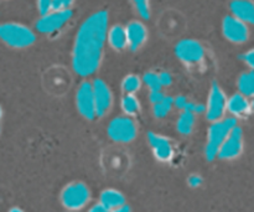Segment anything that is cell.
I'll return each mask as SVG.
<instances>
[{
    "instance_id": "cell-1",
    "label": "cell",
    "mask_w": 254,
    "mask_h": 212,
    "mask_svg": "<svg viewBox=\"0 0 254 212\" xmlns=\"http://www.w3.org/2000/svg\"><path fill=\"white\" fill-rule=\"evenodd\" d=\"M108 12L99 10L79 26L72 49V67L78 76L88 77L98 70L108 37Z\"/></svg>"
},
{
    "instance_id": "cell-2",
    "label": "cell",
    "mask_w": 254,
    "mask_h": 212,
    "mask_svg": "<svg viewBox=\"0 0 254 212\" xmlns=\"http://www.w3.org/2000/svg\"><path fill=\"white\" fill-rule=\"evenodd\" d=\"M236 126H237V118L232 116L225 117L220 121L211 122L205 146V156L207 160L212 161L217 158L221 146Z\"/></svg>"
},
{
    "instance_id": "cell-3",
    "label": "cell",
    "mask_w": 254,
    "mask_h": 212,
    "mask_svg": "<svg viewBox=\"0 0 254 212\" xmlns=\"http://www.w3.org/2000/svg\"><path fill=\"white\" fill-rule=\"evenodd\" d=\"M0 40L12 49H25L31 46L36 40L34 31L20 22L0 24Z\"/></svg>"
},
{
    "instance_id": "cell-4",
    "label": "cell",
    "mask_w": 254,
    "mask_h": 212,
    "mask_svg": "<svg viewBox=\"0 0 254 212\" xmlns=\"http://www.w3.org/2000/svg\"><path fill=\"white\" fill-rule=\"evenodd\" d=\"M62 206L67 210L78 211L86 208L91 200V191L89 188L82 181H73L67 184L60 195Z\"/></svg>"
},
{
    "instance_id": "cell-5",
    "label": "cell",
    "mask_w": 254,
    "mask_h": 212,
    "mask_svg": "<svg viewBox=\"0 0 254 212\" xmlns=\"http://www.w3.org/2000/svg\"><path fill=\"white\" fill-rule=\"evenodd\" d=\"M109 138L117 143H130L136 138L138 127L130 116L116 117L107 128Z\"/></svg>"
},
{
    "instance_id": "cell-6",
    "label": "cell",
    "mask_w": 254,
    "mask_h": 212,
    "mask_svg": "<svg viewBox=\"0 0 254 212\" xmlns=\"http://www.w3.org/2000/svg\"><path fill=\"white\" fill-rule=\"evenodd\" d=\"M205 49L201 42L193 39L181 40L175 47L176 57L186 66H197L202 64L205 60Z\"/></svg>"
},
{
    "instance_id": "cell-7",
    "label": "cell",
    "mask_w": 254,
    "mask_h": 212,
    "mask_svg": "<svg viewBox=\"0 0 254 212\" xmlns=\"http://www.w3.org/2000/svg\"><path fill=\"white\" fill-rule=\"evenodd\" d=\"M72 10H51L40 16L36 21V30L41 34L50 35L60 31L72 19Z\"/></svg>"
},
{
    "instance_id": "cell-8",
    "label": "cell",
    "mask_w": 254,
    "mask_h": 212,
    "mask_svg": "<svg viewBox=\"0 0 254 212\" xmlns=\"http://www.w3.org/2000/svg\"><path fill=\"white\" fill-rule=\"evenodd\" d=\"M227 96L220 84L216 82L212 83L207 97V103H206V118L210 122L225 118V114L227 112Z\"/></svg>"
},
{
    "instance_id": "cell-9",
    "label": "cell",
    "mask_w": 254,
    "mask_h": 212,
    "mask_svg": "<svg viewBox=\"0 0 254 212\" xmlns=\"http://www.w3.org/2000/svg\"><path fill=\"white\" fill-rule=\"evenodd\" d=\"M76 107L79 114L86 119H94L97 117L92 82H82L78 87L76 92Z\"/></svg>"
},
{
    "instance_id": "cell-10",
    "label": "cell",
    "mask_w": 254,
    "mask_h": 212,
    "mask_svg": "<svg viewBox=\"0 0 254 212\" xmlns=\"http://www.w3.org/2000/svg\"><path fill=\"white\" fill-rule=\"evenodd\" d=\"M222 34L228 41L233 42V44H243L250 39L248 24L237 19L233 15H227L223 17Z\"/></svg>"
},
{
    "instance_id": "cell-11",
    "label": "cell",
    "mask_w": 254,
    "mask_h": 212,
    "mask_svg": "<svg viewBox=\"0 0 254 212\" xmlns=\"http://www.w3.org/2000/svg\"><path fill=\"white\" fill-rule=\"evenodd\" d=\"M245 148V138H243V131L241 127L236 126L227 137L225 143L221 146L218 151L217 158L222 160H233L241 156Z\"/></svg>"
},
{
    "instance_id": "cell-12",
    "label": "cell",
    "mask_w": 254,
    "mask_h": 212,
    "mask_svg": "<svg viewBox=\"0 0 254 212\" xmlns=\"http://www.w3.org/2000/svg\"><path fill=\"white\" fill-rule=\"evenodd\" d=\"M94 93V102H96L97 117H103L108 113L113 104V94L108 84L101 78H97L92 82Z\"/></svg>"
},
{
    "instance_id": "cell-13",
    "label": "cell",
    "mask_w": 254,
    "mask_h": 212,
    "mask_svg": "<svg viewBox=\"0 0 254 212\" xmlns=\"http://www.w3.org/2000/svg\"><path fill=\"white\" fill-rule=\"evenodd\" d=\"M148 141L154 156L159 161H161V163H169L174 158L175 150H174L173 143L170 141V139H168L164 136H160V134L150 132L148 134Z\"/></svg>"
},
{
    "instance_id": "cell-14",
    "label": "cell",
    "mask_w": 254,
    "mask_h": 212,
    "mask_svg": "<svg viewBox=\"0 0 254 212\" xmlns=\"http://www.w3.org/2000/svg\"><path fill=\"white\" fill-rule=\"evenodd\" d=\"M126 30L129 49L136 51V50L144 46V44L148 40V27L145 26L144 22L134 20V21H130L127 25Z\"/></svg>"
},
{
    "instance_id": "cell-15",
    "label": "cell",
    "mask_w": 254,
    "mask_h": 212,
    "mask_svg": "<svg viewBox=\"0 0 254 212\" xmlns=\"http://www.w3.org/2000/svg\"><path fill=\"white\" fill-rule=\"evenodd\" d=\"M227 112L235 118H246L252 113V103L248 97L238 92L228 97Z\"/></svg>"
},
{
    "instance_id": "cell-16",
    "label": "cell",
    "mask_w": 254,
    "mask_h": 212,
    "mask_svg": "<svg viewBox=\"0 0 254 212\" xmlns=\"http://www.w3.org/2000/svg\"><path fill=\"white\" fill-rule=\"evenodd\" d=\"M99 201L106 206L108 211L126 212L130 210V208L127 205L126 196L116 189H106L102 191Z\"/></svg>"
},
{
    "instance_id": "cell-17",
    "label": "cell",
    "mask_w": 254,
    "mask_h": 212,
    "mask_svg": "<svg viewBox=\"0 0 254 212\" xmlns=\"http://www.w3.org/2000/svg\"><path fill=\"white\" fill-rule=\"evenodd\" d=\"M230 10L233 16L243 22L254 26V1L253 0H231Z\"/></svg>"
},
{
    "instance_id": "cell-18",
    "label": "cell",
    "mask_w": 254,
    "mask_h": 212,
    "mask_svg": "<svg viewBox=\"0 0 254 212\" xmlns=\"http://www.w3.org/2000/svg\"><path fill=\"white\" fill-rule=\"evenodd\" d=\"M107 42L116 51H123L128 47V37H127L126 26L116 24L109 27Z\"/></svg>"
},
{
    "instance_id": "cell-19",
    "label": "cell",
    "mask_w": 254,
    "mask_h": 212,
    "mask_svg": "<svg viewBox=\"0 0 254 212\" xmlns=\"http://www.w3.org/2000/svg\"><path fill=\"white\" fill-rule=\"evenodd\" d=\"M195 113L186 109V111H181L180 116H179L178 121H176V129L179 133L183 136H189L192 133L193 127H195Z\"/></svg>"
},
{
    "instance_id": "cell-20",
    "label": "cell",
    "mask_w": 254,
    "mask_h": 212,
    "mask_svg": "<svg viewBox=\"0 0 254 212\" xmlns=\"http://www.w3.org/2000/svg\"><path fill=\"white\" fill-rule=\"evenodd\" d=\"M238 92L245 94L248 98L254 97V70L243 72L237 79Z\"/></svg>"
},
{
    "instance_id": "cell-21",
    "label": "cell",
    "mask_w": 254,
    "mask_h": 212,
    "mask_svg": "<svg viewBox=\"0 0 254 212\" xmlns=\"http://www.w3.org/2000/svg\"><path fill=\"white\" fill-rule=\"evenodd\" d=\"M121 107H122V111L126 116H135L136 113H139L140 111V102L139 99L136 98L135 94H124L122 97V101H121Z\"/></svg>"
},
{
    "instance_id": "cell-22",
    "label": "cell",
    "mask_w": 254,
    "mask_h": 212,
    "mask_svg": "<svg viewBox=\"0 0 254 212\" xmlns=\"http://www.w3.org/2000/svg\"><path fill=\"white\" fill-rule=\"evenodd\" d=\"M141 83H143V79L140 77L133 73L128 74L122 81V91H123L124 94H135L140 89Z\"/></svg>"
},
{
    "instance_id": "cell-23",
    "label": "cell",
    "mask_w": 254,
    "mask_h": 212,
    "mask_svg": "<svg viewBox=\"0 0 254 212\" xmlns=\"http://www.w3.org/2000/svg\"><path fill=\"white\" fill-rule=\"evenodd\" d=\"M174 107V98L170 96H165L160 102L153 104L154 116L156 118H165Z\"/></svg>"
},
{
    "instance_id": "cell-24",
    "label": "cell",
    "mask_w": 254,
    "mask_h": 212,
    "mask_svg": "<svg viewBox=\"0 0 254 212\" xmlns=\"http://www.w3.org/2000/svg\"><path fill=\"white\" fill-rule=\"evenodd\" d=\"M143 83L149 88V91H163V84H161L159 73L155 72H146L143 76Z\"/></svg>"
},
{
    "instance_id": "cell-25",
    "label": "cell",
    "mask_w": 254,
    "mask_h": 212,
    "mask_svg": "<svg viewBox=\"0 0 254 212\" xmlns=\"http://www.w3.org/2000/svg\"><path fill=\"white\" fill-rule=\"evenodd\" d=\"M131 4L141 19L150 17V0H131Z\"/></svg>"
},
{
    "instance_id": "cell-26",
    "label": "cell",
    "mask_w": 254,
    "mask_h": 212,
    "mask_svg": "<svg viewBox=\"0 0 254 212\" xmlns=\"http://www.w3.org/2000/svg\"><path fill=\"white\" fill-rule=\"evenodd\" d=\"M36 6L40 15L47 14L51 10H54V0H37Z\"/></svg>"
},
{
    "instance_id": "cell-27",
    "label": "cell",
    "mask_w": 254,
    "mask_h": 212,
    "mask_svg": "<svg viewBox=\"0 0 254 212\" xmlns=\"http://www.w3.org/2000/svg\"><path fill=\"white\" fill-rule=\"evenodd\" d=\"M241 60L250 67L251 70H254V49L248 50L245 54H242L241 56Z\"/></svg>"
},
{
    "instance_id": "cell-28",
    "label": "cell",
    "mask_w": 254,
    "mask_h": 212,
    "mask_svg": "<svg viewBox=\"0 0 254 212\" xmlns=\"http://www.w3.org/2000/svg\"><path fill=\"white\" fill-rule=\"evenodd\" d=\"M189 103H190V101L185 96H178L174 98V107H176L180 111H186L189 107Z\"/></svg>"
},
{
    "instance_id": "cell-29",
    "label": "cell",
    "mask_w": 254,
    "mask_h": 212,
    "mask_svg": "<svg viewBox=\"0 0 254 212\" xmlns=\"http://www.w3.org/2000/svg\"><path fill=\"white\" fill-rule=\"evenodd\" d=\"M74 0H54L55 10H68L73 5Z\"/></svg>"
},
{
    "instance_id": "cell-30",
    "label": "cell",
    "mask_w": 254,
    "mask_h": 212,
    "mask_svg": "<svg viewBox=\"0 0 254 212\" xmlns=\"http://www.w3.org/2000/svg\"><path fill=\"white\" fill-rule=\"evenodd\" d=\"M188 109L195 114H202L206 112V106L202 103H195V102H190V103H189Z\"/></svg>"
},
{
    "instance_id": "cell-31",
    "label": "cell",
    "mask_w": 254,
    "mask_h": 212,
    "mask_svg": "<svg viewBox=\"0 0 254 212\" xmlns=\"http://www.w3.org/2000/svg\"><path fill=\"white\" fill-rule=\"evenodd\" d=\"M202 178L198 174H191L188 178V185L191 186V188H198L202 184Z\"/></svg>"
},
{
    "instance_id": "cell-32",
    "label": "cell",
    "mask_w": 254,
    "mask_h": 212,
    "mask_svg": "<svg viewBox=\"0 0 254 212\" xmlns=\"http://www.w3.org/2000/svg\"><path fill=\"white\" fill-rule=\"evenodd\" d=\"M164 97H165V94L163 93V91H150V94H149V99L153 104L160 102Z\"/></svg>"
},
{
    "instance_id": "cell-33",
    "label": "cell",
    "mask_w": 254,
    "mask_h": 212,
    "mask_svg": "<svg viewBox=\"0 0 254 212\" xmlns=\"http://www.w3.org/2000/svg\"><path fill=\"white\" fill-rule=\"evenodd\" d=\"M159 77H160L163 87H168L173 83V77H171V74L169 73V72H160V73H159Z\"/></svg>"
},
{
    "instance_id": "cell-34",
    "label": "cell",
    "mask_w": 254,
    "mask_h": 212,
    "mask_svg": "<svg viewBox=\"0 0 254 212\" xmlns=\"http://www.w3.org/2000/svg\"><path fill=\"white\" fill-rule=\"evenodd\" d=\"M89 211L91 212H107L108 210H107L106 206H104L101 201H98V203H96L91 209H89Z\"/></svg>"
},
{
    "instance_id": "cell-35",
    "label": "cell",
    "mask_w": 254,
    "mask_h": 212,
    "mask_svg": "<svg viewBox=\"0 0 254 212\" xmlns=\"http://www.w3.org/2000/svg\"><path fill=\"white\" fill-rule=\"evenodd\" d=\"M251 103H252V112L254 113V97L252 98V101H251Z\"/></svg>"
},
{
    "instance_id": "cell-36",
    "label": "cell",
    "mask_w": 254,
    "mask_h": 212,
    "mask_svg": "<svg viewBox=\"0 0 254 212\" xmlns=\"http://www.w3.org/2000/svg\"><path fill=\"white\" fill-rule=\"evenodd\" d=\"M1 118H2V108L1 106H0V121H1Z\"/></svg>"
}]
</instances>
